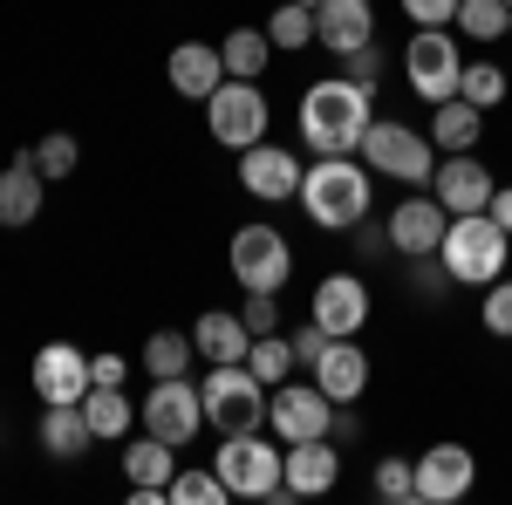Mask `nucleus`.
Listing matches in <instances>:
<instances>
[{
    "label": "nucleus",
    "instance_id": "cd10ccee",
    "mask_svg": "<svg viewBox=\"0 0 512 505\" xmlns=\"http://www.w3.org/2000/svg\"><path fill=\"white\" fill-rule=\"evenodd\" d=\"M130 396L110 383H96L89 396H82V417H89V430H96V444H117V437H130Z\"/></svg>",
    "mask_w": 512,
    "mask_h": 505
},
{
    "label": "nucleus",
    "instance_id": "c85d7f7f",
    "mask_svg": "<svg viewBox=\"0 0 512 505\" xmlns=\"http://www.w3.org/2000/svg\"><path fill=\"white\" fill-rule=\"evenodd\" d=\"M192 355H198V342L185 328H158V335L144 342V369H151V376H192Z\"/></svg>",
    "mask_w": 512,
    "mask_h": 505
},
{
    "label": "nucleus",
    "instance_id": "39448f33",
    "mask_svg": "<svg viewBox=\"0 0 512 505\" xmlns=\"http://www.w3.org/2000/svg\"><path fill=\"white\" fill-rule=\"evenodd\" d=\"M355 157H362L376 178H390V185H431V171H437L431 130H410V123H396V117H376V123H369Z\"/></svg>",
    "mask_w": 512,
    "mask_h": 505
},
{
    "label": "nucleus",
    "instance_id": "ea45409f",
    "mask_svg": "<svg viewBox=\"0 0 512 505\" xmlns=\"http://www.w3.org/2000/svg\"><path fill=\"white\" fill-rule=\"evenodd\" d=\"M342 76H355L362 89H376V82H383V48L369 41V48H355V55H342Z\"/></svg>",
    "mask_w": 512,
    "mask_h": 505
},
{
    "label": "nucleus",
    "instance_id": "6e6552de",
    "mask_svg": "<svg viewBox=\"0 0 512 505\" xmlns=\"http://www.w3.org/2000/svg\"><path fill=\"white\" fill-rule=\"evenodd\" d=\"M226 267H233V280L246 294H280L294 280V246L274 226H239L233 246H226Z\"/></svg>",
    "mask_w": 512,
    "mask_h": 505
},
{
    "label": "nucleus",
    "instance_id": "2f4dec72",
    "mask_svg": "<svg viewBox=\"0 0 512 505\" xmlns=\"http://www.w3.org/2000/svg\"><path fill=\"white\" fill-rule=\"evenodd\" d=\"M246 369H253L260 383L274 389V383H287L301 362H294V342H287V335H253V349H246Z\"/></svg>",
    "mask_w": 512,
    "mask_h": 505
},
{
    "label": "nucleus",
    "instance_id": "412c9836",
    "mask_svg": "<svg viewBox=\"0 0 512 505\" xmlns=\"http://www.w3.org/2000/svg\"><path fill=\"white\" fill-rule=\"evenodd\" d=\"M41 205H48V178L35 171V157H28V151H14V164L0 171V226H7V233L35 226Z\"/></svg>",
    "mask_w": 512,
    "mask_h": 505
},
{
    "label": "nucleus",
    "instance_id": "0eeeda50",
    "mask_svg": "<svg viewBox=\"0 0 512 505\" xmlns=\"http://www.w3.org/2000/svg\"><path fill=\"white\" fill-rule=\"evenodd\" d=\"M267 89L246 76H226L212 96H205V130H212V144H226V151H246V144H260L267 137Z\"/></svg>",
    "mask_w": 512,
    "mask_h": 505
},
{
    "label": "nucleus",
    "instance_id": "9d476101",
    "mask_svg": "<svg viewBox=\"0 0 512 505\" xmlns=\"http://www.w3.org/2000/svg\"><path fill=\"white\" fill-rule=\"evenodd\" d=\"M137 417H144L151 437H164V444L185 451L198 430H205V396H198L192 376H151V396L137 403Z\"/></svg>",
    "mask_w": 512,
    "mask_h": 505
},
{
    "label": "nucleus",
    "instance_id": "c756f323",
    "mask_svg": "<svg viewBox=\"0 0 512 505\" xmlns=\"http://www.w3.org/2000/svg\"><path fill=\"white\" fill-rule=\"evenodd\" d=\"M164 499H171V505H226L233 492H226V478H219V471L178 465V471H171V485H164Z\"/></svg>",
    "mask_w": 512,
    "mask_h": 505
},
{
    "label": "nucleus",
    "instance_id": "e433bc0d",
    "mask_svg": "<svg viewBox=\"0 0 512 505\" xmlns=\"http://www.w3.org/2000/svg\"><path fill=\"white\" fill-rule=\"evenodd\" d=\"M478 314H485V328H492L499 342H512V280H506V273L485 287V308H478Z\"/></svg>",
    "mask_w": 512,
    "mask_h": 505
},
{
    "label": "nucleus",
    "instance_id": "1a4fd4ad",
    "mask_svg": "<svg viewBox=\"0 0 512 505\" xmlns=\"http://www.w3.org/2000/svg\"><path fill=\"white\" fill-rule=\"evenodd\" d=\"M335 410H342V403H335V396H328L315 376H308V383H301V376H287V383L267 389V430H274L280 444H301V437H328Z\"/></svg>",
    "mask_w": 512,
    "mask_h": 505
},
{
    "label": "nucleus",
    "instance_id": "6ab92c4d",
    "mask_svg": "<svg viewBox=\"0 0 512 505\" xmlns=\"http://www.w3.org/2000/svg\"><path fill=\"white\" fill-rule=\"evenodd\" d=\"M335 403H362V389H369V349L355 342V335H328V349H321V362L308 369Z\"/></svg>",
    "mask_w": 512,
    "mask_h": 505
},
{
    "label": "nucleus",
    "instance_id": "2eb2a0df",
    "mask_svg": "<svg viewBox=\"0 0 512 505\" xmlns=\"http://www.w3.org/2000/svg\"><path fill=\"white\" fill-rule=\"evenodd\" d=\"M444 226H451V212H444L431 192H417V198H403V205L390 212V226H383V233H390L396 260H424V253L444 246Z\"/></svg>",
    "mask_w": 512,
    "mask_h": 505
},
{
    "label": "nucleus",
    "instance_id": "a19ab883",
    "mask_svg": "<svg viewBox=\"0 0 512 505\" xmlns=\"http://www.w3.org/2000/svg\"><path fill=\"white\" fill-rule=\"evenodd\" d=\"M287 342H294V362H301V369H315L321 349H328V328H321V321H301V328H294Z\"/></svg>",
    "mask_w": 512,
    "mask_h": 505
},
{
    "label": "nucleus",
    "instance_id": "c9c22d12",
    "mask_svg": "<svg viewBox=\"0 0 512 505\" xmlns=\"http://www.w3.org/2000/svg\"><path fill=\"white\" fill-rule=\"evenodd\" d=\"M369 485H376V499H383V505H410V499H417V458H383Z\"/></svg>",
    "mask_w": 512,
    "mask_h": 505
},
{
    "label": "nucleus",
    "instance_id": "c03bdc74",
    "mask_svg": "<svg viewBox=\"0 0 512 505\" xmlns=\"http://www.w3.org/2000/svg\"><path fill=\"white\" fill-rule=\"evenodd\" d=\"M294 7H321V0H294Z\"/></svg>",
    "mask_w": 512,
    "mask_h": 505
},
{
    "label": "nucleus",
    "instance_id": "f8f14e48",
    "mask_svg": "<svg viewBox=\"0 0 512 505\" xmlns=\"http://www.w3.org/2000/svg\"><path fill=\"white\" fill-rule=\"evenodd\" d=\"M301 178H308V164L287 151V144H246L239 151V185L260 198V205H287V198H301Z\"/></svg>",
    "mask_w": 512,
    "mask_h": 505
},
{
    "label": "nucleus",
    "instance_id": "393cba45",
    "mask_svg": "<svg viewBox=\"0 0 512 505\" xmlns=\"http://www.w3.org/2000/svg\"><path fill=\"white\" fill-rule=\"evenodd\" d=\"M478 137H485V110H478V103H465V96L431 103V144H437V157H444V151H478Z\"/></svg>",
    "mask_w": 512,
    "mask_h": 505
},
{
    "label": "nucleus",
    "instance_id": "7c9ffc66",
    "mask_svg": "<svg viewBox=\"0 0 512 505\" xmlns=\"http://www.w3.org/2000/svg\"><path fill=\"white\" fill-rule=\"evenodd\" d=\"M35 171L48 178V185H62V178H76V164H82V144H76V130H48L35 151Z\"/></svg>",
    "mask_w": 512,
    "mask_h": 505
},
{
    "label": "nucleus",
    "instance_id": "7ed1b4c3",
    "mask_svg": "<svg viewBox=\"0 0 512 505\" xmlns=\"http://www.w3.org/2000/svg\"><path fill=\"white\" fill-rule=\"evenodd\" d=\"M506 253H512V233L492 219V212H465V219H451L444 226V246H437V260L451 273V287H492L499 273H506Z\"/></svg>",
    "mask_w": 512,
    "mask_h": 505
},
{
    "label": "nucleus",
    "instance_id": "dca6fc26",
    "mask_svg": "<svg viewBox=\"0 0 512 505\" xmlns=\"http://www.w3.org/2000/svg\"><path fill=\"white\" fill-rule=\"evenodd\" d=\"M478 478V458L465 444H431L417 458V505H458Z\"/></svg>",
    "mask_w": 512,
    "mask_h": 505
},
{
    "label": "nucleus",
    "instance_id": "37998d69",
    "mask_svg": "<svg viewBox=\"0 0 512 505\" xmlns=\"http://www.w3.org/2000/svg\"><path fill=\"white\" fill-rule=\"evenodd\" d=\"M485 212H492V219L512 233V185H492V205H485Z\"/></svg>",
    "mask_w": 512,
    "mask_h": 505
},
{
    "label": "nucleus",
    "instance_id": "f3484780",
    "mask_svg": "<svg viewBox=\"0 0 512 505\" xmlns=\"http://www.w3.org/2000/svg\"><path fill=\"white\" fill-rule=\"evenodd\" d=\"M308 321H321L328 335H362L369 328V280L362 273H328L308 301Z\"/></svg>",
    "mask_w": 512,
    "mask_h": 505
},
{
    "label": "nucleus",
    "instance_id": "f257e3e1",
    "mask_svg": "<svg viewBox=\"0 0 512 505\" xmlns=\"http://www.w3.org/2000/svg\"><path fill=\"white\" fill-rule=\"evenodd\" d=\"M301 144L315 157H355L362 151V130L376 123V89H362L355 76H321L301 89Z\"/></svg>",
    "mask_w": 512,
    "mask_h": 505
},
{
    "label": "nucleus",
    "instance_id": "4c0bfd02",
    "mask_svg": "<svg viewBox=\"0 0 512 505\" xmlns=\"http://www.w3.org/2000/svg\"><path fill=\"white\" fill-rule=\"evenodd\" d=\"M239 321H246L253 335H280V294H246Z\"/></svg>",
    "mask_w": 512,
    "mask_h": 505
},
{
    "label": "nucleus",
    "instance_id": "aec40b11",
    "mask_svg": "<svg viewBox=\"0 0 512 505\" xmlns=\"http://www.w3.org/2000/svg\"><path fill=\"white\" fill-rule=\"evenodd\" d=\"M315 41L328 55H355L376 41V7L369 0H321L315 7Z\"/></svg>",
    "mask_w": 512,
    "mask_h": 505
},
{
    "label": "nucleus",
    "instance_id": "72a5a7b5",
    "mask_svg": "<svg viewBox=\"0 0 512 505\" xmlns=\"http://www.w3.org/2000/svg\"><path fill=\"white\" fill-rule=\"evenodd\" d=\"M458 96L478 103V110H492V103L512 96V76L499 69V62H465V69H458Z\"/></svg>",
    "mask_w": 512,
    "mask_h": 505
},
{
    "label": "nucleus",
    "instance_id": "a211bd4d",
    "mask_svg": "<svg viewBox=\"0 0 512 505\" xmlns=\"http://www.w3.org/2000/svg\"><path fill=\"white\" fill-rule=\"evenodd\" d=\"M342 478V444L335 437H301L287 444V499H321Z\"/></svg>",
    "mask_w": 512,
    "mask_h": 505
},
{
    "label": "nucleus",
    "instance_id": "a878e982",
    "mask_svg": "<svg viewBox=\"0 0 512 505\" xmlns=\"http://www.w3.org/2000/svg\"><path fill=\"white\" fill-rule=\"evenodd\" d=\"M123 471H130V485H144V492H158L164 499V485H171V471H178V444H164V437H130L123 444Z\"/></svg>",
    "mask_w": 512,
    "mask_h": 505
},
{
    "label": "nucleus",
    "instance_id": "a18cd8bd",
    "mask_svg": "<svg viewBox=\"0 0 512 505\" xmlns=\"http://www.w3.org/2000/svg\"><path fill=\"white\" fill-rule=\"evenodd\" d=\"M506 7H512V0H506Z\"/></svg>",
    "mask_w": 512,
    "mask_h": 505
},
{
    "label": "nucleus",
    "instance_id": "4be33fe9",
    "mask_svg": "<svg viewBox=\"0 0 512 505\" xmlns=\"http://www.w3.org/2000/svg\"><path fill=\"white\" fill-rule=\"evenodd\" d=\"M35 444H41V458H55V465H76V458H89L96 430H89V417H82V403H41Z\"/></svg>",
    "mask_w": 512,
    "mask_h": 505
},
{
    "label": "nucleus",
    "instance_id": "9b49d317",
    "mask_svg": "<svg viewBox=\"0 0 512 505\" xmlns=\"http://www.w3.org/2000/svg\"><path fill=\"white\" fill-rule=\"evenodd\" d=\"M458 69H465V55H458V35H451V28H417L410 48H403V82H410L424 103L458 96Z\"/></svg>",
    "mask_w": 512,
    "mask_h": 505
},
{
    "label": "nucleus",
    "instance_id": "4468645a",
    "mask_svg": "<svg viewBox=\"0 0 512 505\" xmlns=\"http://www.w3.org/2000/svg\"><path fill=\"white\" fill-rule=\"evenodd\" d=\"M28 383H35L41 403H82L89 396V355L76 349V342H41L35 349V369H28Z\"/></svg>",
    "mask_w": 512,
    "mask_h": 505
},
{
    "label": "nucleus",
    "instance_id": "79ce46f5",
    "mask_svg": "<svg viewBox=\"0 0 512 505\" xmlns=\"http://www.w3.org/2000/svg\"><path fill=\"white\" fill-rule=\"evenodd\" d=\"M89 376H96V383H110V389H123L130 362H123V355H89ZM96 383H89V389H96Z\"/></svg>",
    "mask_w": 512,
    "mask_h": 505
},
{
    "label": "nucleus",
    "instance_id": "473e14b6",
    "mask_svg": "<svg viewBox=\"0 0 512 505\" xmlns=\"http://www.w3.org/2000/svg\"><path fill=\"white\" fill-rule=\"evenodd\" d=\"M458 35H465V41L512 35V7H506V0H458Z\"/></svg>",
    "mask_w": 512,
    "mask_h": 505
},
{
    "label": "nucleus",
    "instance_id": "ddd939ff",
    "mask_svg": "<svg viewBox=\"0 0 512 505\" xmlns=\"http://www.w3.org/2000/svg\"><path fill=\"white\" fill-rule=\"evenodd\" d=\"M492 171L478 164V151H444L437 157V171H431V198L451 212V219H465V212H485L492 205Z\"/></svg>",
    "mask_w": 512,
    "mask_h": 505
},
{
    "label": "nucleus",
    "instance_id": "f03ea898",
    "mask_svg": "<svg viewBox=\"0 0 512 505\" xmlns=\"http://www.w3.org/2000/svg\"><path fill=\"white\" fill-rule=\"evenodd\" d=\"M369 198H376V171L362 157H315L301 178V212L321 233H355L369 219Z\"/></svg>",
    "mask_w": 512,
    "mask_h": 505
},
{
    "label": "nucleus",
    "instance_id": "58836bf2",
    "mask_svg": "<svg viewBox=\"0 0 512 505\" xmlns=\"http://www.w3.org/2000/svg\"><path fill=\"white\" fill-rule=\"evenodd\" d=\"M403 21H417V28H451V21H458V0H403Z\"/></svg>",
    "mask_w": 512,
    "mask_h": 505
},
{
    "label": "nucleus",
    "instance_id": "b1692460",
    "mask_svg": "<svg viewBox=\"0 0 512 505\" xmlns=\"http://www.w3.org/2000/svg\"><path fill=\"white\" fill-rule=\"evenodd\" d=\"M192 342H198V355H205V362H246L253 328H246L239 314H226V308H205L192 321Z\"/></svg>",
    "mask_w": 512,
    "mask_h": 505
},
{
    "label": "nucleus",
    "instance_id": "bb28decb",
    "mask_svg": "<svg viewBox=\"0 0 512 505\" xmlns=\"http://www.w3.org/2000/svg\"><path fill=\"white\" fill-rule=\"evenodd\" d=\"M219 62H226V76L260 82L267 62H274V41H267V28H233V35L219 41Z\"/></svg>",
    "mask_w": 512,
    "mask_h": 505
},
{
    "label": "nucleus",
    "instance_id": "5701e85b",
    "mask_svg": "<svg viewBox=\"0 0 512 505\" xmlns=\"http://www.w3.org/2000/svg\"><path fill=\"white\" fill-rule=\"evenodd\" d=\"M164 76H171V89H178L185 103H205V96L226 82L219 41H178V48H171V62H164Z\"/></svg>",
    "mask_w": 512,
    "mask_h": 505
},
{
    "label": "nucleus",
    "instance_id": "423d86ee",
    "mask_svg": "<svg viewBox=\"0 0 512 505\" xmlns=\"http://www.w3.org/2000/svg\"><path fill=\"white\" fill-rule=\"evenodd\" d=\"M198 396H205V424L219 430V437H239V430L267 424V383L246 362H212V376L198 383Z\"/></svg>",
    "mask_w": 512,
    "mask_h": 505
},
{
    "label": "nucleus",
    "instance_id": "f704fd0d",
    "mask_svg": "<svg viewBox=\"0 0 512 505\" xmlns=\"http://www.w3.org/2000/svg\"><path fill=\"white\" fill-rule=\"evenodd\" d=\"M267 41H274V48H287V55H294V48H308V41H315V7L280 0L274 14H267Z\"/></svg>",
    "mask_w": 512,
    "mask_h": 505
},
{
    "label": "nucleus",
    "instance_id": "20e7f679",
    "mask_svg": "<svg viewBox=\"0 0 512 505\" xmlns=\"http://www.w3.org/2000/svg\"><path fill=\"white\" fill-rule=\"evenodd\" d=\"M212 471L226 478L233 499H287V444H267L260 430H239L219 444Z\"/></svg>",
    "mask_w": 512,
    "mask_h": 505
}]
</instances>
